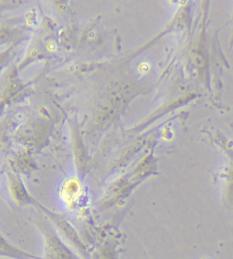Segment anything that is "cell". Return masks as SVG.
Returning a JSON list of instances; mask_svg holds the SVG:
<instances>
[{
    "label": "cell",
    "mask_w": 233,
    "mask_h": 259,
    "mask_svg": "<svg viewBox=\"0 0 233 259\" xmlns=\"http://www.w3.org/2000/svg\"><path fill=\"white\" fill-rule=\"evenodd\" d=\"M7 34L4 32H0V40H3L4 38H6Z\"/></svg>",
    "instance_id": "obj_1"
}]
</instances>
